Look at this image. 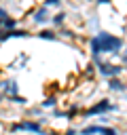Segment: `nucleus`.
<instances>
[{"mask_svg": "<svg viewBox=\"0 0 127 135\" xmlns=\"http://www.w3.org/2000/svg\"><path fill=\"white\" fill-rule=\"evenodd\" d=\"M6 101H8V103H13V105H19V108H25L30 99H28V97H23V95H15V97H8Z\"/></svg>", "mask_w": 127, "mask_h": 135, "instance_id": "nucleus-13", "label": "nucleus"}, {"mask_svg": "<svg viewBox=\"0 0 127 135\" xmlns=\"http://www.w3.org/2000/svg\"><path fill=\"white\" fill-rule=\"evenodd\" d=\"M102 131V124L99 122H93V124H85L78 129V135H99Z\"/></svg>", "mask_w": 127, "mask_h": 135, "instance_id": "nucleus-10", "label": "nucleus"}, {"mask_svg": "<svg viewBox=\"0 0 127 135\" xmlns=\"http://www.w3.org/2000/svg\"><path fill=\"white\" fill-rule=\"evenodd\" d=\"M0 4H2V0H0Z\"/></svg>", "mask_w": 127, "mask_h": 135, "instance_id": "nucleus-23", "label": "nucleus"}, {"mask_svg": "<svg viewBox=\"0 0 127 135\" xmlns=\"http://www.w3.org/2000/svg\"><path fill=\"white\" fill-rule=\"evenodd\" d=\"M93 65H95V72L99 78L104 80H110V78H119L125 74V65L121 61H114V59H106V57H91Z\"/></svg>", "mask_w": 127, "mask_h": 135, "instance_id": "nucleus-2", "label": "nucleus"}, {"mask_svg": "<svg viewBox=\"0 0 127 135\" xmlns=\"http://www.w3.org/2000/svg\"><path fill=\"white\" fill-rule=\"evenodd\" d=\"M66 23H68V13L66 11H55L53 13V17H51V27L53 30H61V27H66Z\"/></svg>", "mask_w": 127, "mask_h": 135, "instance_id": "nucleus-8", "label": "nucleus"}, {"mask_svg": "<svg viewBox=\"0 0 127 135\" xmlns=\"http://www.w3.org/2000/svg\"><path fill=\"white\" fill-rule=\"evenodd\" d=\"M99 135H121V133H119V129H116V127H112V124H102Z\"/></svg>", "mask_w": 127, "mask_h": 135, "instance_id": "nucleus-15", "label": "nucleus"}, {"mask_svg": "<svg viewBox=\"0 0 127 135\" xmlns=\"http://www.w3.org/2000/svg\"><path fill=\"white\" fill-rule=\"evenodd\" d=\"M19 23H21V21H19V17H13V15H8V17L2 21V30H4V32L17 30V27H19Z\"/></svg>", "mask_w": 127, "mask_h": 135, "instance_id": "nucleus-12", "label": "nucleus"}, {"mask_svg": "<svg viewBox=\"0 0 127 135\" xmlns=\"http://www.w3.org/2000/svg\"><path fill=\"white\" fill-rule=\"evenodd\" d=\"M95 76H97V72H95L93 61H91V63H87V65H85V78H87V80H93Z\"/></svg>", "mask_w": 127, "mask_h": 135, "instance_id": "nucleus-14", "label": "nucleus"}, {"mask_svg": "<svg viewBox=\"0 0 127 135\" xmlns=\"http://www.w3.org/2000/svg\"><path fill=\"white\" fill-rule=\"evenodd\" d=\"M42 4H44V6H49V8H57V11H59L61 0H42Z\"/></svg>", "mask_w": 127, "mask_h": 135, "instance_id": "nucleus-17", "label": "nucleus"}, {"mask_svg": "<svg viewBox=\"0 0 127 135\" xmlns=\"http://www.w3.org/2000/svg\"><path fill=\"white\" fill-rule=\"evenodd\" d=\"M6 135H17V133H6Z\"/></svg>", "mask_w": 127, "mask_h": 135, "instance_id": "nucleus-22", "label": "nucleus"}, {"mask_svg": "<svg viewBox=\"0 0 127 135\" xmlns=\"http://www.w3.org/2000/svg\"><path fill=\"white\" fill-rule=\"evenodd\" d=\"M106 89L110 91V93H127V78H123V76H119V78H110V80H106Z\"/></svg>", "mask_w": 127, "mask_h": 135, "instance_id": "nucleus-7", "label": "nucleus"}, {"mask_svg": "<svg viewBox=\"0 0 127 135\" xmlns=\"http://www.w3.org/2000/svg\"><path fill=\"white\" fill-rule=\"evenodd\" d=\"M0 89H2L4 99L19 95V82H17L15 78H2V80H0Z\"/></svg>", "mask_w": 127, "mask_h": 135, "instance_id": "nucleus-6", "label": "nucleus"}, {"mask_svg": "<svg viewBox=\"0 0 127 135\" xmlns=\"http://www.w3.org/2000/svg\"><path fill=\"white\" fill-rule=\"evenodd\" d=\"M97 40H99V46H102V57H112L114 61L121 57V53L125 49V38L121 34H114L110 30H99Z\"/></svg>", "mask_w": 127, "mask_h": 135, "instance_id": "nucleus-1", "label": "nucleus"}, {"mask_svg": "<svg viewBox=\"0 0 127 135\" xmlns=\"http://www.w3.org/2000/svg\"><path fill=\"white\" fill-rule=\"evenodd\" d=\"M38 105H40L42 110H51V112H53V110H57V95H47Z\"/></svg>", "mask_w": 127, "mask_h": 135, "instance_id": "nucleus-11", "label": "nucleus"}, {"mask_svg": "<svg viewBox=\"0 0 127 135\" xmlns=\"http://www.w3.org/2000/svg\"><path fill=\"white\" fill-rule=\"evenodd\" d=\"M28 17H30V23L32 25H36V27H49L51 25V17H53V11L49 6H44V4H38V6H34L28 13Z\"/></svg>", "mask_w": 127, "mask_h": 135, "instance_id": "nucleus-5", "label": "nucleus"}, {"mask_svg": "<svg viewBox=\"0 0 127 135\" xmlns=\"http://www.w3.org/2000/svg\"><path fill=\"white\" fill-rule=\"evenodd\" d=\"M2 101H6V99H4V95H2V89H0V103H2Z\"/></svg>", "mask_w": 127, "mask_h": 135, "instance_id": "nucleus-21", "label": "nucleus"}, {"mask_svg": "<svg viewBox=\"0 0 127 135\" xmlns=\"http://www.w3.org/2000/svg\"><path fill=\"white\" fill-rule=\"evenodd\" d=\"M8 15H11V13H8V11H6V8H4L2 4H0V21H4V19H6Z\"/></svg>", "mask_w": 127, "mask_h": 135, "instance_id": "nucleus-19", "label": "nucleus"}, {"mask_svg": "<svg viewBox=\"0 0 127 135\" xmlns=\"http://www.w3.org/2000/svg\"><path fill=\"white\" fill-rule=\"evenodd\" d=\"M8 129H11V133H30V135H44L47 133L44 124L36 118H21V120L13 122Z\"/></svg>", "mask_w": 127, "mask_h": 135, "instance_id": "nucleus-3", "label": "nucleus"}, {"mask_svg": "<svg viewBox=\"0 0 127 135\" xmlns=\"http://www.w3.org/2000/svg\"><path fill=\"white\" fill-rule=\"evenodd\" d=\"M116 61H121V63H123V65H125V63H127V42H125V49H123V53H121V57H119V59H116Z\"/></svg>", "mask_w": 127, "mask_h": 135, "instance_id": "nucleus-18", "label": "nucleus"}, {"mask_svg": "<svg viewBox=\"0 0 127 135\" xmlns=\"http://www.w3.org/2000/svg\"><path fill=\"white\" fill-rule=\"evenodd\" d=\"M112 0H95V6H110Z\"/></svg>", "mask_w": 127, "mask_h": 135, "instance_id": "nucleus-20", "label": "nucleus"}, {"mask_svg": "<svg viewBox=\"0 0 127 135\" xmlns=\"http://www.w3.org/2000/svg\"><path fill=\"white\" fill-rule=\"evenodd\" d=\"M28 59H30V55L21 53V55H19V61H15V65H17L15 70H23V68H25V63H28Z\"/></svg>", "mask_w": 127, "mask_h": 135, "instance_id": "nucleus-16", "label": "nucleus"}, {"mask_svg": "<svg viewBox=\"0 0 127 135\" xmlns=\"http://www.w3.org/2000/svg\"><path fill=\"white\" fill-rule=\"evenodd\" d=\"M112 108H114V101L110 97H102L97 101H93L89 108L83 110V118H97V116H104V114H112Z\"/></svg>", "mask_w": 127, "mask_h": 135, "instance_id": "nucleus-4", "label": "nucleus"}, {"mask_svg": "<svg viewBox=\"0 0 127 135\" xmlns=\"http://www.w3.org/2000/svg\"><path fill=\"white\" fill-rule=\"evenodd\" d=\"M36 36H38L40 40H49V42H57V40H59V34H57V30H53V27H40V30L36 32Z\"/></svg>", "mask_w": 127, "mask_h": 135, "instance_id": "nucleus-9", "label": "nucleus"}]
</instances>
